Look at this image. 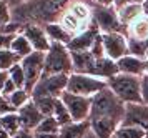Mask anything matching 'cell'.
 Returning <instances> with one entry per match:
<instances>
[{
	"mask_svg": "<svg viewBox=\"0 0 148 138\" xmlns=\"http://www.w3.org/2000/svg\"><path fill=\"white\" fill-rule=\"evenodd\" d=\"M125 103L110 88L101 90L92 98L90 130L98 138H113L118 126L123 122Z\"/></svg>",
	"mask_w": 148,
	"mask_h": 138,
	"instance_id": "cell-1",
	"label": "cell"
},
{
	"mask_svg": "<svg viewBox=\"0 0 148 138\" xmlns=\"http://www.w3.org/2000/svg\"><path fill=\"white\" fill-rule=\"evenodd\" d=\"M73 0H28L12 8V22L18 25H40L58 22Z\"/></svg>",
	"mask_w": 148,
	"mask_h": 138,
	"instance_id": "cell-2",
	"label": "cell"
},
{
	"mask_svg": "<svg viewBox=\"0 0 148 138\" xmlns=\"http://www.w3.org/2000/svg\"><path fill=\"white\" fill-rule=\"evenodd\" d=\"M107 85L125 105L143 102L141 100V77L116 73L112 78L107 80Z\"/></svg>",
	"mask_w": 148,
	"mask_h": 138,
	"instance_id": "cell-3",
	"label": "cell"
},
{
	"mask_svg": "<svg viewBox=\"0 0 148 138\" xmlns=\"http://www.w3.org/2000/svg\"><path fill=\"white\" fill-rule=\"evenodd\" d=\"M73 72L72 52L67 45L52 42L45 52V73L47 75H70Z\"/></svg>",
	"mask_w": 148,
	"mask_h": 138,
	"instance_id": "cell-4",
	"label": "cell"
},
{
	"mask_svg": "<svg viewBox=\"0 0 148 138\" xmlns=\"http://www.w3.org/2000/svg\"><path fill=\"white\" fill-rule=\"evenodd\" d=\"M107 80L97 78L93 75H87V73H75L72 72L68 75V83H67V92H72L75 95H82V97H88L93 98L97 93L107 88Z\"/></svg>",
	"mask_w": 148,
	"mask_h": 138,
	"instance_id": "cell-5",
	"label": "cell"
},
{
	"mask_svg": "<svg viewBox=\"0 0 148 138\" xmlns=\"http://www.w3.org/2000/svg\"><path fill=\"white\" fill-rule=\"evenodd\" d=\"M92 8H93V23L100 28L101 33L108 32H123L125 27L118 20V13L113 5H98L92 0Z\"/></svg>",
	"mask_w": 148,
	"mask_h": 138,
	"instance_id": "cell-6",
	"label": "cell"
},
{
	"mask_svg": "<svg viewBox=\"0 0 148 138\" xmlns=\"http://www.w3.org/2000/svg\"><path fill=\"white\" fill-rule=\"evenodd\" d=\"M20 65L25 72V88L32 93L35 85L40 82L45 73V53L32 52L28 57L20 60Z\"/></svg>",
	"mask_w": 148,
	"mask_h": 138,
	"instance_id": "cell-7",
	"label": "cell"
},
{
	"mask_svg": "<svg viewBox=\"0 0 148 138\" xmlns=\"http://www.w3.org/2000/svg\"><path fill=\"white\" fill-rule=\"evenodd\" d=\"M68 75H47L43 73L40 82L32 90V97H50L60 98L63 92H67Z\"/></svg>",
	"mask_w": 148,
	"mask_h": 138,
	"instance_id": "cell-8",
	"label": "cell"
},
{
	"mask_svg": "<svg viewBox=\"0 0 148 138\" xmlns=\"http://www.w3.org/2000/svg\"><path fill=\"white\" fill-rule=\"evenodd\" d=\"M63 105L67 106L70 117L75 123H82V122H88L90 118V112H92V98L88 97H82V95H75L72 92H63L60 97Z\"/></svg>",
	"mask_w": 148,
	"mask_h": 138,
	"instance_id": "cell-9",
	"label": "cell"
},
{
	"mask_svg": "<svg viewBox=\"0 0 148 138\" xmlns=\"http://www.w3.org/2000/svg\"><path fill=\"white\" fill-rule=\"evenodd\" d=\"M101 45H103L105 55L115 62L128 55V37L123 32L101 33Z\"/></svg>",
	"mask_w": 148,
	"mask_h": 138,
	"instance_id": "cell-10",
	"label": "cell"
},
{
	"mask_svg": "<svg viewBox=\"0 0 148 138\" xmlns=\"http://www.w3.org/2000/svg\"><path fill=\"white\" fill-rule=\"evenodd\" d=\"M121 125H133L148 132V105L143 102L125 105V115Z\"/></svg>",
	"mask_w": 148,
	"mask_h": 138,
	"instance_id": "cell-11",
	"label": "cell"
},
{
	"mask_svg": "<svg viewBox=\"0 0 148 138\" xmlns=\"http://www.w3.org/2000/svg\"><path fill=\"white\" fill-rule=\"evenodd\" d=\"M100 35H101L100 28L95 25V23H92L85 32L75 35L67 47L70 48V52H88V50H92V47L95 45V42L100 38Z\"/></svg>",
	"mask_w": 148,
	"mask_h": 138,
	"instance_id": "cell-12",
	"label": "cell"
},
{
	"mask_svg": "<svg viewBox=\"0 0 148 138\" xmlns=\"http://www.w3.org/2000/svg\"><path fill=\"white\" fill-rule=\"evenodd\" d=\"M27 40L30 42V45L34 47L35 52H47L52 42L48 38L47 32H45V27H40V25H23L22 27V32Z\"/></svg>",
	"mask_w": 148,
	"mask_h": 138,
	"instance_id": "cell-13",
	"label": "cell"
},
{
	"mask_svg": "<svg viewBox=\"0 0 148 138\" xmlns=\"http://www.w3.org/2000/svg\"><path fill=\"white\" fill-rule=\"evenodd\" d=\"M17 113H18V118H20L22 128L30 130V132H35V128L45 118V115L38 110V106L34 103V100H30L27 105H23L20 110H17Z\"/></svg>",
	"mask_w": 148,
	"mask_h": 138,
	"instance_id": "cell-14",
	"label": "cell"
},
{
	"mask_svg": "<svg viewBox=\"0 0 148 138\" xmlns=\"http://www.w3.org/2000/svg\"><path fill=\"white\" fill-rule=\"evenodd\" d=\"M116 67H118V73H127V75H135V77H143L147 73V60L130 55V53L118 60Z\"/></svg>",
	"mask_w": 148,
	"mask_h": 138,
	"instance_id": "cell-15",
	"label": "cell"
},
{
	"mask_svg": "<svg viewBox=\"0 0 148 138\" xmlns=\"http://www.w3.org/2000/svg\"><path fill=\"white\" fill-rule=\"evenodd\" d=\"M58 23H60L62 27H63V30L73 38L75 35H78V33H82V32H85L88 27V23H85L83 20H80L77 15H75L73 12H70V10H65L63 12V15L60 17V20H58Z\"/></svg>",
	"mask_w": 148,
	"mask_h": 138,
	"instance_id": "cell-16",
	"label": "cell"
},
{
	"mask_svg": "<svg viewBox=\"0 0 148 138\" xmlns=\"http://www.w3.org/2000/svg\"><path fill=\"white\" fill-rule=\"evenodd\" d=\"M125 35L128 37V40H136V42L148 40V17L147 15L143 13L136 20H133L125 28Z\"/></svg>",
	"mask_w": 148,
	"mask_h": 138,
	"instance_id": "cell-17",
	"label": "cell"
},
{
	"mask_svg": "<svg viewBox=\"0 0 148 138\" xmlns=\"http://www.w3.org/2000/svg\"><path fill=\"white\" fill-rule=\"evenodd\" d=\"M118 13V20L125 28H127L133 20H136L140 15H143V5L141 3H128V5L115 7Z\"/></svg>",
	"mask_w": 148,
	"mask_h": 138,
	"instance_id": "cell-18",
	"label": "cell"
},
{
	"mask_svg": "<svg viewBox=\"0 0 148 138\" xmlns=\"http://www.w3.org/2000/svg\"><path fill=\"white\" fill-rule=\"evenodd\" d=\"M88 130H90V122H82V123L72 122L60 128L58 138H83Z\"/></svg>",
	"mask_w": 148,
	"mask_h": 138,
	"instance_id": "cell-19",
	"label": "cell"
},
{
	"mask_svg": "<svg viewBox=\"0 0 148 138\" xmlns=\"http://www.w3.org/2000/svg\"><path fill=\"white\" fill-rule=\"evenodd\" d=\"M10 50H12L20 60L28 57L32 52H35L34 47L30 45V42L27 40V37H25L23 33H17V37L14 38L12 45H10Z\"/></svg>",
	"mask_w": 148,
	"mask_h": 138,
	"instance_id": "cell-20",
	"label": "cell"
},
{
	"mask_svg": "<svg viewBox=\"0 0 148 138\" xmlns=\"http://www.w3.org/2000/svg\"><path fill=\"white\" fill-rule=\"evenodd\" d=\"M45 32H47L50 42H57V43L68 45V43H70V40H72V37H70V35L63 30V27H62L58 22L45 25Z\"/></svg>",
	"mask_w": 148,
	"mask_h": 138,
	"instance_id": "cell-21",
	"label": "cell"
},
{
	"mask_svg": "<svg viewBox=\"0 0 148 138\" xmlns=\"http://www.w3.org/2000/svg\"><path fill=\"white\" fill-rule=\"evenodd\" d=\"M0 126L10 137H14L15 133H18L22 130V123H20V118H18V113L12 112V113H7V115H2L0 117Z\"/></svg>",
	"mask_w": 148,
	"mask_h": 138,
	"instance_id": "cell-22",
	"label": "cell"
},
{
	"mask_svg": "<svg viewBox=\"0 0 148 138\" xmlns=\"http://www.w3.org/2000/svg\"><path fill=\"white\" fill-rule=\"evenodd\" d=\"M8 102L12 103V106H14L15 110H20L23 105H27L28 102L32 100V93L28 92L27 88H17L10 97H7Z\"/></svg>",
	"mask_w": 148,
	"mask_h": 138,
	"instance_id": "cell-23",
	"label": "cell"
},
{
	"mask_svg": "<svg viewBox=\"0 0 148 138\" xmlns=\"http://www.w3.org/2000/svg\"><path fill=\"white\" fill-rule=\"evenodd\" d=\"M145 137H147V130L133 125H120L116 133H115V138H145Z\"/></svg>",
	"mask_w": 148,
	"mask_h": 138,
	"instance_id": "cell-24",
	"label": "cell"
},
{
	"mask_svg": "<svg viewBox=\"0 0 148 138\" xmlns=\"http://www.w3.org/2000/svg\"><path fill=\"white\" fill-rule=\"evenodd\" d=\"M34 100V103L38 106V110H40L45 117H52L53 115V110H55V105H57V102L60 98H50V97H32Z\"/></svg>",
	"mask_w": 148,
	"mask_h": 138,
	"instance_id": "cell-25",
	"label": "cell"
},
{
	"mask_svg": "<svg viewBox=\"0 0 148 138\" xmlns=\"http://www.w3.org/2000/svg\"><path fill=\"white\" fill-rule=\"evenodd\" d=\"M18 62H20V58H18L10 48L0 50V70H2V72H8V70L14 65H17Z\"/></svg>",
	"mask_w": 148,
	"mask_h": 138,
	"instance_id": "cell-26",
	"label": "cell"
},
{
	"mask_svg": "<svg viewBox=\"0 0 148 138\" xmlns=\"http://www.w3.org/2000/svg\"><path fill=\"white\" fill-rule=\"evenodd\" d=\"M60 123L53 117H45L40 122V125L35 128V133H58L60 132Z\"/></svg>",
	"mask_w": 148,
	"mask_h": 138,
	"instance_id": "cell-27",
	"label": "cell"
},
{
	"mask_svg": "<svg viewBox=\"0 0 148 138\" xmlns=\"http://www.w3.org/2000/svg\"><path fill=\"white\" fill-rule=\"evenodd\" d=\"M58 123H60V126L63 125H68V123H72L73 120H72V117H70V113H68L67 106L63 105V102L62 100H58L57 102V105H55V110H53V115H52Z\"/></svg>",
	"mask_w": 148,
	"mask_h": 138,
	"instance_id": "cell-28",
	"label": "cell"
},
{
	"mask_svg": "<svg viewBox=\"0 0 148 138\" xmlns=\"http://www.w3.org/2000/svg\"><path fill=\"white\" fill-rule=\"evenodd\" d=\"M8 78L17 85V88H25V72L22 68L20 62L8 70Z\"/></svg>",
	"mask_w": 148,
	"mask_h": 138,
	"instance_id": "cell-29",
	"label": "cell"
},
{
	"mask_svg": "<svg viewBox=\"0 0 148 138\" xmlns=\"http://www.w3.org/2000/svg\"><path fill=\"white\" fill-rule=\"evenodd\" d=\"M12 22V7L5 0H0V28L7 27Z\"/></svg>",
	"mask_w": 148,
	"mask_h": 138,
	"instance_id": "cell-30",
	"label": "cell"
},
{
	"mask_svg": "<svg viewBox=\"0 0 148 138\" xmlns=\"http://www.w3.org/2000/svg\"><path fill=\"white\" fill-rule=\"evenodd\" d=\"M17 37V33H10V32H5V30H0V50H7L10 48L14 38Z\"/></svg>",
	"mask_w": 148,
	"mask_h": 138,
	"instance_id": "cell-31",
	"label": "cell"
},
{
	"mask_svg": "<svg viewBox=\"0 0 148 138\" xmlns=\"http://www.w3.org/2000/svg\"><path fill=\"white\" fill-rule=\"evenodd\" d=\"M12 112H17L12 103L8 102L7 97H3V95H0V117L2 115H7V113H12Z\"/></svg>",
	"mask_w": 148,
	"mask_h": 138,
	"instance_id": "cell-32",
	"label": "cell"
},
{
	"mask_svg": "<svg viewBox=\"0 0 148 138\" xmlns=\"http://www.w3.org/2000/svg\"><path fill=\"white\" fill-rule=\"evenodd\" d=\"M141 100L148 105V75L141 77Z\"/></svg>",
	"mask_w": 148,
	"mask_h": 138,
	"instance_id": "cell-33",
	"label": "cell"
},
{
	"mask_svg": "<svg viewBox=\"0 0 148 138\" xmlns=\"http://www.w3.org/2000/svg\"><path fill=\"white\" fill-rule=\"evenodd\" d=\"M15 90H17V85H15L14 82L8 78L7 83H5V87H3V90H2V95H3V97H10Z\"/></svg>",
	"mask_w": 148,
	"mask_h": 138,
	"instance_id": "cell-34",
	"label": "cell"
},
{
	"mask_svg": "<svg viewBox=\"0 0 148 138\" xmlns=\"http://www.w3.org/2000/svg\"><path fill=\"white\" fill-rule=\"evenodd\" d=\"M12 138H35V132H30V130H23L22 128L18 133H15Z\"/></svg>",
	"mask_w": 148,
	"mask_h": 138,
	"instance_id": "cell-35",
	"label": "cell"
},
{
	"mask_svg": "<svg viewBox=\"0 0 148 138\" xmlns=\"http://www.w3.org/2000/svg\"><path fill=\"white\" fill-rule=\"evenodd\" d=\"M145 0H115L113 7H121V5H128V3H143Z\"/></svg>",
	"mask_w": 148,
	"mask_h": 138,
	"instance_id": "cell-36",
	"label": "cell"
},
{
	"mask_svg": "<svg viewBox=\"0 0 148 138\" xmlns=\"http://www.w3.org/2000/svg\"><path fill=\"white\" fill-rule=\"evenodd\" d=\"M8 80V72H2L0 70V95H2V90H3V87L7 83Z\"/></svg>",
	"mask_w": 148,
	"mask_h": 138,
	"instance_id": "cell-37",
	"label": "cell"
},
{
	"mask_svg": "<svg viewBox=\"0 0 148 138\" xmlns=\"http://www.w3.org/2000/svg\"><path fill=\"white\" fill-rule=\"evenodd\" d=\"M35 138H58V133H35Z\"/></svg>",
	"mask_w": 148,
	"mask_h": 138,
	"instance_id": "cell-38",
	"label": "cell"
},
{
	"mask_svg": "<svg viewBox=\"0 0 148 138\" xmlns=\"http://www.w3.org/2000/svg\"><path fill=\"white\" fill-rule=\"evenodd\" d=\"M5 2H7L8 5H10L12 8H14V7L20 5V3H25V2H28V0H5Z\"/></svg>",
	"mask_w": 148,
	"mask_h": 138,
	"instance_id": "cell-39",
	"label": "cell"
},
{
	"mask_svg": "<svg viewBox=\"0 0 148 138\" xmlns=\"http://www.w3.org/2000/svg\"><path fill=\"white\" fill-rule=\"evenodd\" d=\"M98 5H115V0H93Z\"/></svg>",
	"mask_w": 148,
	"mask_h": 138,
	"instance_id": "cell-40",
	"label": "cell"
},
{
	"mask_svg": "<svg viewBox=\"0 0 148 138\" xmlns=\"http://www.w3.org/2000/svg\"><path fill=\"white\" fill-rule=\"evenodd\" d=\"M0 138H12V137H10V135H8V133L5 132L2 126H0Z\"/></svg>",
	"mask_w": 148,
	"mask_h": 138,
	"instance_id": "cell-41",
	"label": "cell"
},
{
	"mask_svg": "<svg viewBox=\"0 0 148 138\" xmlns=\"http://www.w3.org/2000/svg\"><path fill=\"white\" fill-rule=\"evenodd\" d=\"M83 138H98V137H97V135H95L92 130H88V132L85 133V137H83Z\"/></svg>",
	"mask_w": 148,
	"mask_h": 138,
	"instance_id": "cell-42",
	"label": "cell"
},
{
	"mask_svg": "<svg viewBox=\"0 0 148 138\" xmlns=\"http://www.w3.org/2000/svg\"><path fill=\"white\" fill-rule=\"evenodd\" d=\"M141 5H143V13H145V15L148 17V0H145Z\"/></svg>",
	"mask_w": 148,
	"mask_h": 138,
	"instance_id": "cell-43",
	"label": "cell"
},
{
	"mask_svg": "<svg viewBox=\"0 0 148 138\" xmlns=\"http://www.w3.org/2000/svg\"><path fill=\"white\" fill-rule=\"evenodd\" d=\"M147 60V73H145V75H148V58H145Z\"/></svg>",
	"mask_w": 148,
	"mask_h": 138,
	"instance_id": "cell-44",
	"label": "cell"
},
{
	"mask_svg": "<svg viewBox=\"0 0 148 138\" xmlns=\"http://www.w3.org/2000/svg\"><path fill=\"white\" fill-rule=\"evenodd\" d=\"M145 138H148V132H147V137H145Z\"/></svg>",
	"mask_w": 148,
	"mask_h": 138,
	"instance_id": "cell-45",
	"label": "cell"
},
{
	"mask_svg": "<svg viewBox=\"0 0 148 138\" xmlns=\"http://www.w3.org/2000/svg\"><path fill=\"white\" fill-rule=\"evenodd\" d=\"M113 138H115V137H113Z\"/></svg>",
	"mask_w": 148,
	"mask_h": 138,
	"instance_id": "cell-46",
	"label": "cell"
}]
</instances>
